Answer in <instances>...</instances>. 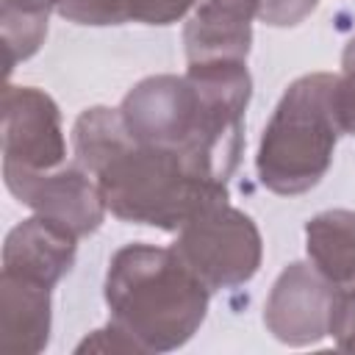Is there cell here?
<instances>
[{"instance_id": "8fae6325", "label": "cell", "mask_w": 355, "mask_h": 355, "mask_svg": "<svg viewBox=\"0 0 355 355\" xmlns=\"http://www.w3.org/2000/svg\"><path fill=\"white\" fill-rule=\"evenodd\" d=\"M308 261L336 286H355V211L333 208L305 222Z\"/></svg>"}, {"instance_id": "7a4b0ae2", "label": "cell", "mask_w": 355, "mask_h": 355, "mask_svg": "<svg viewBox=\"0 0 355 355\" xmlns=\"http://www.w3.org/2000/svg\"><path fill=\"white\" fill-rule=\"evenodd\" d=\"M105 305L144 352L180 349L205 322L211 288L186 266L175 247L125 244L105 272Z\"/></svg>"}, {"instance_id": "5bb4252c", "label": "cell", "mask_w": 355, "mask_h": 355, "mask_svg": "<svg viewBox=\"0 0 355 355\" xmlns=\"http://www.w3.org/2000/svg\"><path fill=\"white\" fill-rule=\"evenodd\" d=\"M197 0H130V22L141 25H172L183 19Z\"/></svg>"}, {"instance_id": "277c9868", "label": "cell", "mask_w": 355, "mask_h": 355, "mask_svg": "<svg viewBox=\"0 0 355 355\" xmlns=\"http://www.w3.org/2000/svg\"><path fill=\"white\" fill-rule=\"evenodd\" d=\"M186 266L211 288H239L250 283L263 258V239L250 214L227 200L191 216L172 244Z\"/></svg>"}, {"instance_id": "9a60e30c", "label": "cell", "mask_w": 355, "mask_h": 355, "mask_svg": "<svg viewBox=\"0 0 355 355\" xmlns=\"http://www.w3.org/2000/svg\"><path fill=\"white\" fill-rule=\"evenodd\" d=\"M319 0H258V19L272 28H294L316 11Z\"/></svg>"}, {"instance_id": "e0dca14e", "label": "cell", "mask_w": 355, "mask_h": 355, "mask_svg": "<svg viewBox=\"0 0 355 355\" xmlns=\"http://www.w3.org/2000/svg\"><path fill=\"white\" fill-rule=\"evenodd\" d=\"M75 352H144V347H141L122 324H116V322L111 319L105 327L89 333V336L75 347Z\"/></svg>"}, {"instance_id": "7c38bea8", "label": "cell", "mask_w": 355, "mask_h": 355, "mask_svg": "<svg viewBox=\"0 0 355 355\" xmlns=\"http://www.w3.org/2000/svg\"><path fill=\"white\" fill-rule=\"evenodd\" d=\"M55 11L53 0H0V28L6 44V69L28 61L47 36V19Z\"/></svg>"}, {"instance_id": "30bf717a", "label": "cell", "mask_w": 355, "mask_h": 355, "mask_svg": "<svg viewBox=\"0 0 355 355\" xmlns=\"http://www.w3.org/2000/svg\"><path fill=\"white\" fill-rule=\"evenodd\" d=\"M50 288L0 275V349L39 355L50 344Z\"/></svg>"}, {"instance_id": "9c48e42d", "label": "cell", "mask_w": 355, "mask_h": 355, "mask_svg": "<svg viewBox=\"0 0 355 355\" xmlns=\"http://www.w3.org/2000/svg\"><path fill=\"white\" fill-rule=\"evenodd\" d=\"M255 17L258 0H197L183 28V47L189 64L219 58L247 61Z\"/></svg>"}, {"instance_id": "5b68a950", "label": "cell", "mask_w": 355, "mask_h": 355, "mask_svg": "<svg viewBox=\"0 0 355 355\" xmlns=\"http://www.w3.org/2000/svg\"><path fill=\"white\" fill-rule=\"evenodd\" d=\"M67 164L55 100L36 86L3 92V172H47Z\"/></svg>"}, {"instance_id": "6da1fadb", "label": "cell", "mask_w": 355, "mask_h": 355, "mask_svg": "<svg viewBox=\"0 0 355 355\" xmlns=\"http://www.w3.org/2000/svg\"><path fill=\"white\" fill-rule=\"evenodd\" d=\"M72 150L105 208L130 225L178 233L202 208L227 200V183L200 178L172 150L136 141L119 108H86L72 125Z\"/></svg>"}, {"instance_id": "4fadbf2b", "label": "cell", "mask_w": 355, "mask_h": 355, "mask_svg": "<svg viewBox=\"0 0 355 355\" xmlns=\"http://www.w3.org/2000/svg\"><path fill=\"white\" fill-rule=\"evenodd\" d=\"M55 14L75 25H122L130 22V0H53Z\"/></svg>"}, {"instance_id": "52a82bcc", "label": "cell", "mask_w": 355, "mask_h": 355, "mask_svg": "<svg viewBox=\"0 0 355 355\" xmlns=\"http://www.w3.org/2000/svg\"><path fill=\"white\" fill-rule=\"evenodd\" d=\"M336 294L338 286L327 280L311 261H294L277 275L266 297L263 324L280 344H319L324 336H330Z\"/></svg>"}, {"instance_id": "3957f363", "label": "cell", "mask_w": 355, "mask_h": 355, "mask_svg": "<svg viewBox=\"0 0 355 355\" xmlns=\"http://www.w3.org/2000/svg\"><path fill=\"white\" fill-rule=\"evenodd\" d=\"M333 83L336 75L311 72L286 86L255 153V172L263 189L297 197L327 175L341 133L333 116Z\"/></svg>"}, {"instance_id": "2e32d148", "label": "cell", "mask_w": 355, "mask_h": 355, "mask_svg": "<svg viewBox=\"0 0 355 355\" xmlns=\"http://www.w3.org/2000/svg\"><path fill=\"white\" fill-rule=\"evenodd\" d=\"M330 336L338 349L355 352V286L341 288L333 302V316H330Z\"/></svg>"}, {"instance_id": "d6986e66", "label": "cell", "mask_w": 355, "mask_h": 355, "mask_svg": "<svg viewBox=\"0 0 355 355\" xmlns=\"http://www.w3.org/2000/svg\"><path fill=\"white\" fill-rule=\"evenodd\" d=\"M341 67H344V69L355 67V36H352V39H349V44L344 47V55H341Z\"/></svg>"}, {"instance_id": "8992f818", "label": "cell", "mask_w": 355, "mask_h": 355, "mask_svg": "<svg viewBox=\"0 0 355 355\" xmlns=\"http://www.w3.org/2000/svg\"><path fill=\"white\" fill-rule=\"evenodd\" d=\"M3 183L33 214L64 225L78 239L100 230L108 211L97 180L78 161L47 172H3Z\"/></svg>"}, {"instance_id": "ac0fdd59", "label": "cell", "mask_w": 355, "mask_h": 355, "mask_svg": "<svg viewBox=\"0 0 355 355\" xmlns=\"http://www.w3.org/2000/svg\"><path fill=\"white\" fill-rule=\"evenodd\" d=\"M333 116L341 133L355 136V67L341 69L333 83Z\"/></svg>"}, {"instance_id": "ba28073f", "label": "cell", "mask_w": 355, "mask_h": 355, "mask_svg": "<svg viewBox=\"0 0 355 355\" xmlns=\"http://www.w3.org/2000/svg\"><path fill=\"white\" fill-rule=\"evenodd\" d=\"M78 236L47 216H28L14 225L3 244V275L55 288L75 266Z\"/></svg>"}]
</instances>
